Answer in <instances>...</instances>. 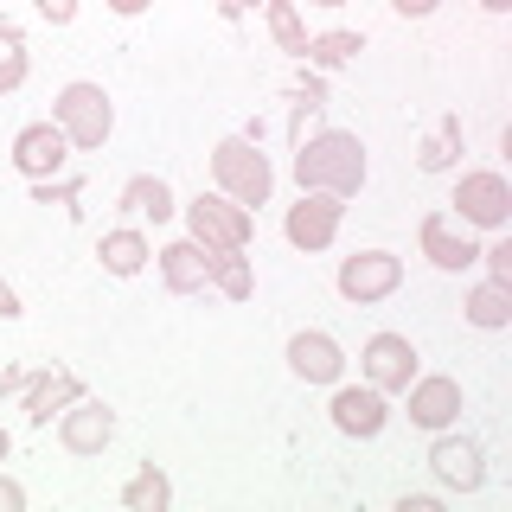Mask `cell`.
I'll list each match as a JSON object with an SVG mask.
<instances>
[{"label": "cell", "instance_id": "6da1fadb", "mask_svg": "<svg viewBox=\"0 0 512 512\" xmlns=\"http://www.w3.org/2000/svg\"><path fill=\"white\" fill-rule=\"evenodd\" d=\"M372 160H365V141L352 128H320L314 141H295V186L301 192H333V199H352L365 186Z\"/></svg>", "mask_w": 512, "mask_h": 512}, {"label": "cell", "instance_id": "7a4b0ae2", "mask_svg": "<svg viewBox=\"0 0 512 512\" xmlns=\"http://www.w3.org/2000/svg\"><path fill=\"white\" fill-rule=\"evenodd\" d=\"M212 180L231 205H244V212H256V205H269V192H276V167H269V154L256 148V135H224L212 148Z\"/></svg>", "mask_w": 512, "mask_h": 512}, {"label": "cell", "instance_id": "3957f363", "mask_svg": "<svg viewBox=\"0 0 512 512\" xmlns=\"http://www.w3.org/2000/svg\"><path fill=\"white\" fill-rule=\"evenodd\" d=\"M52 122L64 128L71 154H96L109 135H116V103H109L103 84H90V77H71V84L52 96Z\"/></svg>", "mask_w": 512, "mask_h": 512}, {"label": "cell", "instance_id": "277c9868", "mask_svg": "<svg viewBox=\"0 0 512 512\" xmlns=\"http://www.w3.org/2000/svg\"><path fill=\"white\" fill-rule=\"evenodd\" d=\"M180 218L199 250H250V237H256V218L244 205H231L224 192H199L192 205H180Z\"/></svg>", "mask_w": 512, "mask_h": 512}, {"label": "cell", "instance_id": "5b68a950", "mask_svg": "<svg viewBox=\"0 0 512 512\" xmlns=\"http://www.w3.org/2000/svg\"><path fill=\"white\" fill-rule=\"evenodd\" d=\"M448 205H455V224H468V231H506L512 224V186L493 167H468Z\"/></svg>", "mask_w": 512, "mask_h": 512}, {"label": "cell", "instance_id": "8992f818", "mask_svg": "<svg viewBox=\"0 0 512 512\" xmlns=\"http://www.w3.org/2000/svg\"><path fill=\"white\" fill-rule=\"evenodd\" d=\"M333 282H340V295L352 308H372V301H391L404 288V256L397 250H352Z\"/></svg>", "mask_w": 512, "mask_h": 512}, {"label": "cell", "instance_id": "52a82bcc", "mask_svg": "<svg viewBox=\"0 0 512 512\" xmlns=\"http://www.w3.org/2000/svg\"><path fill=\"white\" fill-rule=\"evenodd\" d=\"M340 218H346V199H333V192H301L295 205L282 212V237L295 250H333V237H340Z\"/></svg>", "mask_w": 512, "mask_h": 512}, {"label": "cell", "instance_id": "ba28073f", "mask_svg": "<svg viewBox=\"0 0 512 512\" xmlns=\"http://www.w3.org/2000/svg\"><path fill=\"white\" fill-rule=\"evenodd\" d=\"M429 474H436L448 493H480L487 487V448H480L474 436L442 429V436L429 442Z\"/></svg>", "mask_w": 512, "mask_h": 512}, {"label": "cell", "instance_id": "9c48e42d", "mask_svg": "<svg viewBox=\"0 0 512 512\" xmlns=\"http://www.w3.org/2000/svg\"><path fill=\"white\" fill-rule=\"evenodd\" d=\"M327 416H333V429H340V436L372 442V436H384V423H391V397H384L378 384H333Z\"/></svg>", "mask_w": 512, "mask_h": 512}, {"label": "cell", "instance_id": "30bf717a", "mask_svg": "<svg viewBox=\"0 0 512 512\" xmlns=\"http://www.w3.org/2000/svg\"><path fill=\"white\" fill-rule=\"evenodd\" d=\"M64 160H71V141H64V128L45 116V122H26L20 135H13V173L32 186V180H58Z\"/></svg>", "mask_w": 512, "mask_h": 512}, {"label": "cell", "instance_id": "8fae6325", "mask_svg": "<svg viewBox=\"0 0 512 512\" xmlns=\"http://www.w3.org/2000/svg\"><path fill=\"white\" fill-rule=\"evenodd\" d=\"M359 372H365V384H378L384 397H404V384L416 378L410 333H372V340L359 346Z\"/></svg>", "mask_w": 512, "mask_h": 512}, {"label": "cell", "instance_id": "7c38bea8", "mask_svg": "<svg viewBox=\"0 0 512 512\" xmlns=\"http://www.w3.org/2000/svg\"><path fill=\"white\" fill-rule=\"evenodd\" d=\"M404 397H410V423L416 429H429V436H442V429H455L461 423V384L448 378V372H416L404 384Z\"/></svg>", "mask_w": 512, "mask_h": 512}, {"label": "cell", "instance_id": "4fadbf2b", "mask_svg": "<svg viewBox=\"0 0 512 512\" xmlns=\"http://www.w3.org/2000/svg\"><path fill=\"white\" fill-rule=\"evenodd\" d=\"M416 244H423V256L442 269V276H461V269L480 263V244L468 224H455L448 212H423V224H416Z\"/></svg>", "mask_w": 512, "mask_h": 512}, {"label": "cell", "instance_id": "5bb4252c", "mask_svg": "<svg viewBox=\"0 0 512 512\" xmlns=\"http://www.w3.org/2000/svg\"><path fill=\"white\" fill-rule=\"evenodd\" d=\"M58 442H64V455H103V448L116 442V410L84 391L71 410L58 416Z\"/></svg>", "mask_w": 512, "mask_h": 512}, {"label": "cell", "instance_id": "9a60e30c", "mask_svg": "<svg viewBox=\"0 0 512 512\" xmlns=\"http://www.w3.org/2000/svg\"><path fill=\"white\" fill-rule=\"evenodd\" d=\"M77 397H84V378H77L71 365H45V372L26 378V404H20V410H26L32 429H52L58 416L77 404Z\"/></svg>", "mask_w": 512, "mask_h": 512}, {"label": "cell", "instance_id": "2e32d148", "mask_svg": "<svg viewBox=\"0 0 512 512\" xmlns=\"http://www.w3.org/2000/svg\"><path fill=\"white\" fill-rule=\"evenodd\" d=\"M288 372H295L301 384H340L346 378V352H340L333 333L301 327L295 340H288Z\"/></svg>", "mask_w": 512, "mask_h": 512}, {"label": "cell", "instance_id": "e0dca14e", "mask_svg": "<svg viewBox=\"0 0 512 512\" xmlns=\"http://www.w3.org/2000/svg\"><path fill=\"white\" fill-rule=\"evenodd\" d=\"M154 263H160V282H167V295H205V250L192 244V237H173V244H160L154 250Z\"/></svg>", "mask_w": 512, "mask_h": 512}, {"label": "cell", "instance_id": "ac0fdd59", "mask_svg": "<svg viewBox=\"0 0 512 512\" xmlns=\"http://www.w3.org/2000/svg\"><path fill=\"white\" fill-rule=\"evenodd\" d=\"M116 205H122V212H135V218H154V224H167L173 212H180V199H173V186L160 180V173H135V180H122Z\"/></svg>", "mask_w": 512, "mask_h": 512}, {"label": "cell", "instance_id": "d6986e66", "mask_svg": "<svg viewBox=\"0 0 512 512\" xmlns=\"http://www.w3.org/2000/svg\"><path fill=\"white\" fill-rule=\"evenodd\" d=\"M148 256H154V244L141 231H128V224H122V231H103V244H96V263H103L109 276H122V282L141 276V269H148Z\"/></svg>", "mask_w": 512, "mask_h": 512}, {"label": "cell", "instance_id": "ffe728a7", "mask_svg": "<svg viewBox=\"0 0 512 512\" xmlns=\"http://www.w3.org/2000/svg\"><path fill=\"white\" fill-rule=\"evenodd\" d=\"M205 282H212L224 301H250L256 295V269H250L244 250H205Z\"/></svg>", "mask_w": 512, "mask_h": 512}, {"label": "cell", "instance_id": "44dd1931", "mask_svg": "<svg viewBox=\"0 0 512 512\" xmlns=\"http://www.w3.org/2000/svg\"><path fill=\"white\" fill-rule=\"evenodd\" d=\"M461 314H468V327H480V333H506V327H512V288H500V282L468 288Z\"/></svg>", "mask_w": 512, "mask_h": 512}, {"label": "cell", "instance_id": "7402d4cb", "mask_svg": "<svg viewBox=\"0 0 512 512\" xmlns=\"http://www.w3.org/2000/svg\"><path fill=\"white\" fill-rule=\"evenodd\" d=\"M122 506H128V512H167V506H173V480H167V468L141 461V468L128 474V487H122Z\"/></svg>", "mask_w": 512, "mask_h": 512}, {"label": "cell", "instance_id": "603a6c76", "mask_svg": "<svg viewBox=\"0 0 512 512\" xmlns=\"http://www.w3.org/2000/svg\"><path fill=\"white\" fill-rule=\"evenodd\" d=\"M359 52H365V32H346V26H333V32H314V39H308V52H301V58H308L314 71H340V64H352Z\"/></svg>", "mask_w": 512, "mask_h": 512}, {"label": "cell", "instance_id": "cb8c5ba5", "mask_svg": "<svg viewBox=\"0 0 512 512\" xmlns=\"http://www.w3.org/2000/svg\"><path fill=\"white\" fill-rule=\"evenodd\" d=\"M263 26H269V39H276L288 58L308 52V20H301L295 0H263Z\"/></svg>", "mask_w": 512, "mask_h": 512}, {"label": "cell", "instance_id": "d4e9b609", "mask_svg": "<svg viewBox=\"0 0 512 512\" xmlns=\"http://www.w3.org/2000/svg\"><path fill=\"white\" fill-rule=\"evenodd\" d=\"M461 141H468V128H461V116H442L436 122V135L423 141V154H416V167L423 173H448L461 160Z\"/></svg>", "mask_w": 512, "mask_h": 512}, {"label": "cell", "instance_id": "484cf974", "mask_svg": "<svg viewBox=\"0 0 512 512\" xmlns=\"http://www.w3.org/2000/svg\"><path fill=\"white\" fill-rule=\"evenodd\" d=\"M26 71H32V58H26V39H7L0 45V96H13L26 84Z\"/></svg>", "mask_w": 512, "mask_h": 512}, {"label": "cell", "instance_id": "4316f807", "mask_svg": "<svg viewBox=\"0 0 512 512\" xmlns=\"http://www.w3.org/2000/svg\"><path fill=\"white\" fill-rule=\"evenodd\" d=\"M480 263H487V282L512 288V237L493 231V244H480Z\"/></svg>", "mask_w": 512, "mask_h": 512}, {"label": "cell", "instance_id": "83f0119b", "mask_svg": "<svg viewBox=\"0 0 512 512\" xmlns=\"http://www.w3.org/2000/svg\"><path fill=\"white\" fill-rule=\"evenodd\" d=\"M77 192H84V180H64V173H58V180H32V199H39V205H71Z\"/></svg>", "mask_w": 512, "mask_h": 512}, {"label": "cell", "instance_id": "f1b7e54d", "mask_svg": "<svg viewBox=\"0 0 512 512\" xmlns=\"http://www.w3.org/2000/svg\"><path fill=\"white\" fill-rule=\"evenodd\" d=\"M39 7V20H52V26H71L77 20V0H32Z\"/></svg>", "mask_w": 512, "mask_h": 512}, {"label": "cell", "instance_id": "f546056e", "mask_svg": "<svg viewBox=\"0 0 512 512\" xmlns=\"http://www.w3.org/2000/svg\"><path fill=\"white\" fill-rule=\"evenodd\" d=\"M0 512H26V487L13 474H0Z\"/></svg>", "mask_w": 512, "mask_h": 512}, {"label": "cell", "instance_id": "4dcf8cb0", "mask_svg": "<svg viewBox=\"0 0 512 512\" xmlns=\"http://www.w3.org/2000/svg\"><path fill=\"white\" fill-rule=\"evenodd\" d=\"M442 0H391V13H404V20H429Z\"/></svg>", "mask_w": 512, "mask_h": 512}, {"label": "cell", "instance_id": "1f68e13d", "mask_svg": "<svg viewBox=\"0 0 512 512\" xmlns=\"http://www.w3.org/2000/svg\"><path fill=\"white\" fill-rule=\"evenodd\" d=\"M26 308H20V295H13V282H0V320H20Z\"/></svg>", "mask_w": 512, "mask_h": 512}, {"label": "cell", "instance_id": "d6a6232c", "mask_svg": "<svg viewBox=\"0 0 512 512\" xmlns=\"http://www.w3.org/2000/svg\"><path fill=\"white\" fill-rule=\"evenodd\" d=\"M256 7H263V0H218L224 20H244V13H256Z\"/></svg>", "mask_w": 512, "mask_h": 512}, {"label": "cell", "instance_id": "836d02e7", "mask_svg": "<svg viewBox=\"0 0 512 512\" xmlns=\"http://www.w3.org/2000/svg\"><path fill=\"white\" fill-rule=\"evenodd\" d=\"M397 512H436V500H429V493H404V500H397Z\"/></svg>", "mask_w": 512, "mask_h": 512}, {"label": "cell", "instance_id": "e575fe53", "mask_svg": "<svg viewBox=\"0 0 512 512\" xmlns=\"http://www.w3.org/2000/svg\"><path fill=\"white\" fill-rule=\"evenodd\" d=\"M154 0H109V13H122V20H135V13H148Z\"/></svg>", "mask_w": 512, "mask_h": 512}, {"label": "cell", "instance_id": "d590c367", "mask_svg": "<svg viewBox=\"0 0 512 512\" xmlns=\"http://www.w3.org/2000/svg\"><path fill=\"white\" fill-rule=\"evenodd\" d=\"M7 39H26V32H20V20H7V13H0V45H7Z\"/></svg>", "mask_w": 512, "mask_h": 512}, {"label": "cell", "instance_id": "8d00e7d4", "mask_svg": "<svg viewBox=\"0 0 512 512\" xmlns=\"http://www.w3.org/2000/svg\"><path fill=\"white\" fill-rule=\"evenodd\" d=\"M480 7H487V13H512V0H480Z\"/></svg>", "mask_w": 512, "mask_h": 512}, {"label": "cell", "instance_id": "74e56055", "mask_svg": "<svg viewBox=\"0 0 512 512\" xmlns=\"http://www.w3.org/2000/svg\"><path fill=\"white\" fill-rule=\"evenodd\" d=\"M13 455V436H7V429H0V461H7Z\"/></svg>", "mask_w": 512, "mask_h": 512}, {"label": "cell", "instance_id": "f35d334b", "mask_svg": "<svg viewBox=\"0 0 512 512\" xmlns=\"http://www.w3.org/2000/svg\"><path fill=\"white\" fill-rule=\"evenodd\" d=\"M308 7H346V0H308Z\"/></svg>", "mask_w": 512, "mask_h": 512}]
</instances>
